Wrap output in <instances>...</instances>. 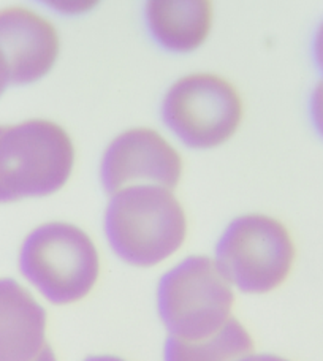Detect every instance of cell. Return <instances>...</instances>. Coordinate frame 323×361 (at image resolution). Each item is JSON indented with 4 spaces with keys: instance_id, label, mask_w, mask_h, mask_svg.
<instances>
[{
    "instance_id": "obj_1",
    "label": "cell",
    "mask_w": 323,
    "mask_h": 361,
    "mask_svg": "<svg viewBox=\"0 0 323 361\" xmlns=\"http://www.w3.org/2000/svg\"><path fill=\"white\" fill-rule=\"evenodd\" d=\"M103 228L119 260L135 268H154L183 246L187 219L173 190L130 185L109 198Z\"/></svg>"
},
{
    "instance_id": "obj_2",
    "label": "cell",
    "mask_w": 323,
    "mask_h": 361,
    "mask_svg": "<svg viewBox=\"0 0 323 361\" xmlns=\"http://www.w3.org/2000/svg\"><path fill=\"white\" fill-rule=\"evenodd\" d=\"M23 279L34 293L56 306L75 305L92 292L100 277V254L78 225L53 221L24 238L18 255Z\"/></svg>"
},
{
    "instance_id": "obj_3",
    "label": "cell",
    "mask_w": 323,
    "mask_h": 361,
    "mask_svg": "<svg viewBox=\"0 0 323 361\" xmlns=\"http://www.w3.org/2000/svg\"><path fill=\"white\" fill-rule=\"evenodd\" d=\"M73 165V141L56 122L0 124V204L53 195L67 184Z\"/></svg>"
},
{
    "instance_id": "obj_4",
    "label": "cell",
    "mask_w": 323,
    "mask_h": 361,
    "mask_svg": "<svg viewBox=\"0 0 323 361\" xmlns=\"http://www.w3.org/2000/svg\"><path fill=\"white\" fill-rule=\"evenodd\" d=\"M157 314L168 336L202 339L235 317V288L209 255H189L160 276Z\"/></svg>"
},
{
    "instance_id": "obj_5",
    "label": "cell",
    "mask_w": 323,
    "mask_h": 361,
    "mask_svg": "<svg viewBox=\"0 0 323 361\" xmlns=\"http://www.w3.org/2000/svg\"><path fill=\"white\" fill-rule=\"evenodd\" d=\"M217 267L244 295H267L292 274L296 246L286 225L277 219L249 212L235 217L214 247Z\"/></svg>"
},
{
    "instance_id": "obj_6",
    "label": "cell",
    "mask_w": 323,
    "mask_h": 361,
    "mask_svg": "<svg viewBox=\"0 0 323 361\" xmlns=\"http://www.w3.org/2000/svg\"><path fill=\"white\" fill-rule=\"evenodd\" d=\"M160 114L181 143L193 149H212L238 130L243 102L233 85L221 76L190 73L168 87Z\"/></svg>"
},
{
    "instance_id": "obj_7",
    "label": "cell",
    "mask_w": 323,
    "mask_h": 361,
    "mask_svg": "<svg viewBox=\"0 0 323 361\" xmlns=\"http://www.w3.org/2000/svg\"><path fill=\"white\" fill-rule=\"evenodd\" d=\"M183 175V159L152 128L119 133L100 160V183L109 195L130 185H160L173 190Z\"/></svg>"
},
{
    "instance_id": "obj_8",
    "label": "cell",
    "mask_w": 323,
    "mask_h": 361,
    "mask_svg": "<svg viewBox=\"0 0 323 361\" xmlns=\"http://www.w3.org/2000/svg\"><path fill=\"white\" fill-rule=\"evenodd\" d=\"M0 53L11 85H34L56 66L59 32L40 13L25 6H5L0 8Z\"/></svg>"
},
{
    "instance_id": "obj_9",
    "label": "cell",
    "mask_w": 323,
    "mask_h": 361,
    "mask_svg": "<svg viewBox=\"0 0 323 361\" xmlns=\"http://www.w3.org/2000/svg\"><path fill=\"white\" fill-rule=\"evenodd\" d=\"M48 345L47 307L23 282L0 277V361H34Z\"/></svg>"
},
{
    "instance_id": "obj_10",
    "label": "cell",
    "mask_w": 323,
    "mask_h": 361,
    "mask_svg": "<svg viewBox=\"0 0 323 361\" xmlns=\"http://www.w3.org/2000/svg\"><path fill=\"white\" fill-rule=\"evenodd\" d=\"M147 30L160 48L192 53L208 38L212 5L206 0H151L145 6Z\"/></svg>"
},
{
    "instance_id": "obj_11",
    "label": "cell",
    "mask_w": 323,
    "mask_h": 361,
    "mask_svg": "<svg viewBox=\"0 0 323 361\" xmlns=\"http://www.w3.org/2000/svg\"><path fill=\"white\" fill-rule=\"evenodd\" d=\"M254 349L250 333L236 317L217 333L202 339L166 336L162 361H238Z\"/></svg>"
},
{
    "instance_id": "obj_12",
    "label": "cell",
    "mask_w": 323,
    "mask_h": 361,
    "mask_svg": "<svg viewBox=\"0 0 323 361\" xmlns=\"http://www.w3.org/2000/svg\"><path fill=\"white\" fill-rule=\"evenodd\" d=\"M309 119L314 127L315 133L323 140V81L319 80L311 90L307 100Z\"/></svg>"
},
{
    "instance_id": "obj_13",
    "label": "cell",
    "mask_w": 323,
    "mask_h": 361,
    "mask_svg": "<svg viewBox=\"0 0 323 361\" xmlns=\"http://www.w3.org/2000/svg\"><path fill=\"white\" fill-rule=\"evenodd\" d=\"M311 54L315 70L319 72L320 80L323 81V18L314 30L312 42H311Z\"/></svg>"
},
{
    "instance_id": "obj_14",
    "label": "cell",
    "mask_w": 323,
    "mask_h": 361,
    "mask_svg": "<svg viewBox=\"0 0 323 361\" xmlns=\"http://www.w3.org/2000/svg\"><path fill=\"white\" fill-rule=\"evenodd\" d=\"M238 361H293V360L282 357V355H277V353H273V352L252 350L249 353H245V355L241 357Z\"/></svg>"
},
{
    "instance_id": "obj_15",
    "label": "cell",
    "mask_w": 323,
    "mask_h": 361,
    "mask_svg": "<svg viewBox=\"0 0 323 361\" xmlns=\"http://www.w3.org/2000/svg\"><path fill=\"white\" fill-rule=\"evenodd\" d=\"M10 82V76H8V70H6V63L4 61V56L0 53V97L5 94L6 87H8Z\"/></svg>"
},
{
    "instance_id": "obj_16",
    "label": "cell",
    "mask_w": 323,
    "mask_h": 361,
    "mask_svg": "<svg viewBox=\"0 0 323 361\" xmlns=\"http://www.w3.org/2000/svg\"><path fill=\"white\" fill-rule=\"evenodd\" d=\"M83 361H128L124 357L114 355V353H95V355H89Z\"/></svg>"
},
{
    "instance_id": "obj_17",
    "label": "cell",
    "mask_w": 323,
    "mask_h": 361,
    "mask_svg": "<svg viewBox=\"0 0 323 361\" xmlns=\"http://www.w3.org/2000/svg\"><path fill=\"white\" fill-rule=\"evenodd\" d=\"M34 361H59V358H57L54 349L51 345H48L47 349H44L40 355H38Z\"/></svg>"
}]
</instances>
